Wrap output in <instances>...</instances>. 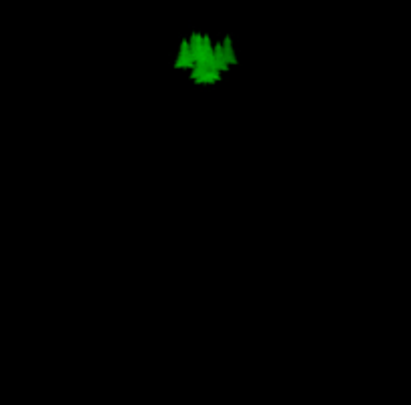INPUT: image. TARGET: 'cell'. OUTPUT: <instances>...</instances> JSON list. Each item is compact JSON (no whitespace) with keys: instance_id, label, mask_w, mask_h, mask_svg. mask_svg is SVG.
I'll use <instances>...</instances> for the list:
<instances>
[{"instance_id":"1","label":"cell","mask_w":411,"mask_h":405,"mask_svg":"<svg viewBox=\"0 0 411 405\" xmlns=\"http://www.w3.org/2000/svg\"><path fill=\"white\" fill-rule=\"evenodd\" d=\"M233 64H237V56L231 38L225 36L223 40L213 42L207 34H191L185 38L177 60V68L189 70V76L199 84L217 82Z\"/></svg>"}]
</instances>
